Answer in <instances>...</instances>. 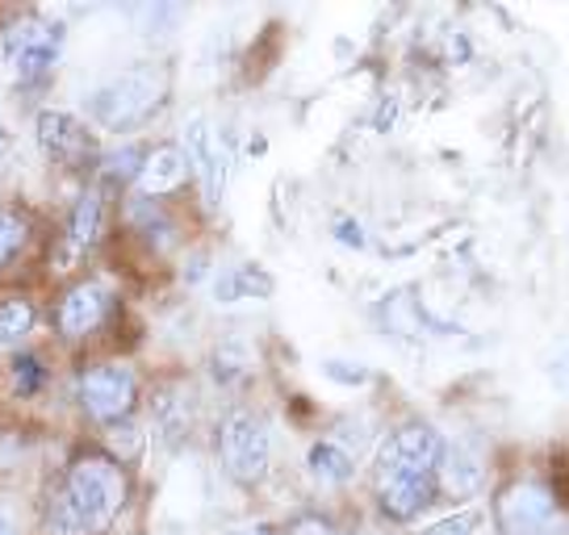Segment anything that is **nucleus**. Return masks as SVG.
<instances>
[{"mask_svg": "<svg viewBox=\"0 0 569 535\" xmlns=\"http://www.w3.org/2000/svg\"><path fill=\"white\" fill-rule=\"evenodd\" d=\"M126 502L122 468L106 456H84L71 464L68 482L51 506V535H101Z\"/></svg>", "mask_w": 569, "mask_h": 535, "instance_id": "2", "label": "nucleus"}, {"mask_svg": "<svg viewBox=\"0 0 569 535\" xmlns=\"http://www.w3.org/2000/svg\"><path fill=\"white\" fill-rule=\"evenodd\" d=\"M440 482L452 498H469V494H478V485L486 482V468H481V456L473 452L469 444H448L440 452Z\"/></svg>", "mask_w": 569, "mask_h": 535, "instance_id": "10", "label": "nucleus"}, {"mask_svg": "<svg viewBox=\"0 0 569 535\" xmlns=\"http://www.w3.org/2000/svg\"><path fill=\"white\" fill-rule=\"evenodd\" d=\"M30 326H34L30 302H21V297L0 302V347H9V343H18L21 335H30Z\"/></svg>", "mask_w": 569, "mask_h": 535, "instance_id": "15", "label": "nucleus"}, {"mask_svg": "<svg viewBox=\"0 0 569 535\" xmlns=\"http://www.w3.org/2000/svg\"><path fill=\"white\" fill-rule=\"evenodd\" d=\"M440 435L427 423H407L393 431L377 456V489L390 518H415L431 502L436 468H440Z\"/></svg>", "mask_w": 569, "mask_h": 535, "instance_id": "1", "label": "nucleus"}, {"mask_svg": "<svg viewBox=\"0 0 569 535\" xmlns=\"http://www.w3.org/2000/svg\"><path fill=\"white\" fill-rule=\"evenodd\" d=\"M38 139L51 155H80L84 151V130L63 118V113H38Z\"/></svg>", "mask_w": 569, "mask_h": 535, "instance_id": "12", "label": "nucleus"}, {"mask_svg": "<svg viewBox=\"0 0 569 535\" xmlns=\"http://www.w3.org/2000/svg\"><path fill=\"white\" fill-rule=\"evenodd\" d=\"M189 176V160H184V151L180 147H160V151H151L139 168V189L147 196H163L180 189Z\"/></svg>", "mask_w": 569, "mask_h": 535, "instance_id": "11", "label": "nucleus"}, {"mask_svg": "<svg viewBox=\"0 0 569 535\" xmlns=\"http://www.w3.org/2000/svg\"><path fill=\"white\" fill-rule=\"evenodd\" d=\"M268 289H272L268 276H260L256 268H239L231 281L222 285V297H227V302H231V297H248V293L251 297H260V293H268Z\"/></svg>", "mask_w": 569, "mask_h": 535, "instance_id": "16", "label": "nucleus"}, {"mask_svg": "<svg viewBox=\"0 0 569 535\" xmlns=\"http://www.w3.org/2000/svg\"><path fill=\"white\" fill-rule=\"evenodd\" d=\"M163 89H168V75L160 68H130V72L106 80L101 89H92L89 113L106 130H130L160 105Z\"/></svg>", "mask_w": 569, "mask_h": 535, "instance_id": "3", "label": "nucleus"}, {"mask_svg": "<svg viewBox=\"0 0 569 535\" xmlns=\"http://www.w3.org/2000/svg\"><path fill=\"white\" fill-rule=\"evenodd\" d=\"M59 47H63V34L54 26H47L42 18H21L0 38V59L18 84H30V80H42L51 72Z\"/></svg>", "mask_w": 569, "mask_h": 535, "instance_id": "4", "label": "nucleus"}, {"mask_svg": "<svg viewBox=\"0 0 569 535\" xmlns=\"http://www.w3.org/2000/svg\"><path fill=\"white\" fill-rule=\"evenodd\" d=\"M0 535H18V527H13V518L0 511Z\"/></svg>", "mask_w": 569, "mask_h": 535, "instance_id": "21", "label": "nucleus"}, {"mask_svg": "<svg viewBox=\"0 0 569 535\" xmlns=\"http://www.w3.org/2000/svg\"><path fill=\"white\" fill-rule=\"evenodd\" d=\"M109 310V293L106 285H97V281H84V285L68 289V297L59 302V331L68 335V340H80V335H89L101 326Z\"/></svg>", "mask_w": 569, "mask_h": 535, "instance_id": "9", "label": "nucleus"}, {"mask_svg": "<svg viewBox=\"0 0 569 535\" xmlns=\"http://www.w3.org/2000/svg\"><path fill=\"white\" fill-rule=\"evenodd\" d=\"M184 160L201 180V193H206V205L218 210L222 205V193H227V176H231V160H227V147L213 134L210 118L193 113L184 122Z\"/></svg>", "mask_w": 569, "mask_h": 535, "instance_id": "6", "label": "nucleus"}, {"mask_svg": "<svg viewBox=\"0 0 569 535\" xmlns=\"http://www.w3.org/2000/svg\"><path fill=\"white\" fill-rule=\"evenodd\" d=\"M9 151V130H4V122H0V155Z\"/></svg>", "mask_w": 569, "mask_h": 535, "instance_id": "22", "label": "nucleus"}, {"mask_svg": "<svg viewBox=\"0 0 569 535\" xmlns=\"http://www.w3.org/2000/svg\"><path fill=\"white\" fill-rule=\"evenodd\" d=\"M218 452H222V468H227L239 485L264 482L272 444H268V431H264L260 418H251V414H243V411L227 414V423H222V440H218Z\"/></svg>", "mask_w": 569, "mask_h": 535, "instance_id": "5", "label": "nucleus"}, {"mask_svg": "<svg viewBox=\"0 0 569 535\" xmlns=\"http://www.w3.org/2000/svg\"><path fill=\"white\" fill-rule=\"evenodd\" d=\"M293 535H339L336 527H327V523H319V518H306V523H298V532Z\"/></svg>", "mask_w": 569, "mask_h": 535, "instance_id": "20", "label": "nucleus"}, {"mask_svg": "<svg viewBox=\"0 0 569 535\" xmlns=\"http://www.w3.org/2000/svg\"><path fill=\"white\" fill-rule=\"evenodd\" d=\"M557 523V502L545 485L519 482L498 498V532L502 535H549Z\"/></svg>", "mask_w": 569, "mask_h": 535, "instance_id": "7", "label": "nucleus"}, {"mask_svg": "<svg viewBox=\"0 0 569 535\" xmlns=\"http://www.w3.org/2000/svg\"><path fill=\"white\" fill-rule=\"evenodd\" d=\"M21 243H26V222L13 210H0V268L13 260Z\"/></svg>", "mask_w": 569, "mask_h": 535, "instance_id": "17", "label": "nucleus"}, {"mask_svg": "<svg viewBox=\"0 0 569 535\" xmlns=\"http://www.w3.org/2000/svg\"><path fill=\"white\" fill-rule=\"evenodd\" d=\"M18 376H21V390H34V385H42V369H38L34 360H21Z\"/></svg>", "mask_w": 569, "mask_h": 535, "instance_id": "19", "label": "nucleus"}, {"mask_svg": "<svg viewBox=\"0 0 569 535\" xmlns=\"http://www.w3.org/2000/svg\"><path fill=\"white\" fill-rule=\"evenodd\" d=\"M473 527H478V515H452L436 527H427L423 535H473Z\"/></svg>", "mask_w": 569, "mask_h": 535, "instance_id": "18", "label": "nucleus"}, {"mask_svg": "<svg viewBox=\"0 0 569 535\" xmlns=\"http://www.w3.org/2000/svg\"><path fill=\"white\" fill-rule=\"evenodd\" d=\"M97 231H101V196H97V193H84V196H80V205H76V214H71L68 248L71 251L92 248Z\"/></svg>", "mask_w": 569, "mask_h": 535, "instance_id": "14", "label": "nucleus"}, {"mask_svg": "<svg viewBox=\"0 0 569 535\" xmlns=\"http://www.w3.org/2000/svg\"><path fill=\"white\" fill-rule=\"evenodd\" d=\"M80 402L97 423H118L134 406V373L122 364H101L89 369L80 381Z\"/></svg>", "mask_w": 569, "mask_h": 535, "instance_id": "8", "label": "nucleus"}, {"mask_svg": "<svg viewBox=\"0 0 569 535\" xmlns=\"http://www.w3.org/2000/svg\"><path fill=\"white\" fill-rule=\"evenodd\" d=\"M310 473L327 485L352 482V456H348L339 444H315L310 447Z\"/></svg>", "mask_w": 569, "mask_h": 535, "instance_id": "13", "label": "nucleus"}]
</instances>
